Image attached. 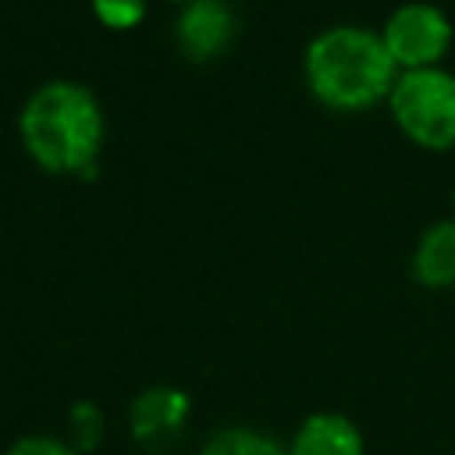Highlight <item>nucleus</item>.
<instances>
[{
  "label": "nucleus",
  "mask_w": 455,
  "mask_h": 455,
  "mask_svg": "<svg viewBox=\"0 0 455 455\" xmlns=\"http://www.w3.org/2000/svg\"><path fill=\"white\" fill-rule=\"evenodd\" d=\"M451 36H455L451 18L430 0L398 4L380 28V39L391 60L398 64V71L441 68L444 53L451 50Z\"/></svg>",
  "instance_id": "obj_4"
},
{
  "label": "nucleus",
  "mask_w": 455,
  "mask_h": 455,
  "mask_svg": "<svg viewBox=\"0 0 455 455\" xmlns=\"http://www.w3.org/2000/svg\"><path fill=\"white\" fill-rule=\"evenodd\" d=\"M4 455H82L78 448L57 441V437H46V434H32V437H18Z\"/></svg>",
  "instance_id": "obj_11"
},
{
  "label": "nucleus",
  "mask_w": 455,
  "mask_h": 455,
  "mask_svg": "<svg viewBox=\"0 0 455 455\" xmlns=\"http://www.w3.org/2000/svg\"><path fill=\"white\" fill-rule=\"evenodd\" d=\"M387 110L412 146L430 153L455 149V75L448 68L398 71Z\"/></svg>",
  "instance_id": "obj_3"
},
{
  "label": "nucleus",
  "mask_w": 455,
  "mask_h": 455,
  "mask_svg": "<svg viewBox=\"0 0 455 455\" xmlns=\"http://www.w3.org/2000/svg\"><path fill=\"white\" fill-rule=\"evenodd\" d=\"M178 4H188V0H178Z\"/></svg>",
  "instance_id": "obj_13"
},
{
  "label": "nucleus",
  "mask_w": 455,
  "mask_h": 455,
  "mask_svg": "<svg viewBox=\"0 0 455 455\" xmlns=\"http://www.w3.org/2000/svg\"><path fill=\"white\" fill-rule=\"evenodd\" d=\"M363 430L345 412H313L299 423L288 455H363Z\"/></svg>",
  "instance_id": "obj_7"
},
{
  "label": "nucleus",
  "mask_w": 455,
  "mask_h": 455,
  "mask_svg": "<svg viewBox=\"0 0 455 455\" xmlns=\"http://www.w3.org/2000/svg\"><path fill=\"white\" fill-rule=\"evenodd\" d=\"M18 135L28 156L53 174L96 171L103 142V110L89 85L53 78L32 89L18 114Z\"/></svg>",
  "instance_id": "obj_2"
},
{
  "label": "nucleus",
  "mask_w": 455,
  "mask_h": 455,
  "mask_svg": "<svg viewBox=\"0 0 455 455\" xmlns=\"http://www.w3.org/2000/svg\"><path fill=\"white\" fill-rule=\"evenodd\" d=\"M409 270H412L416 284H423L430 291H441V288L455 284V217L434 220L416 238Z\"/></svg>",
  "instance_id": "obj_8"
},
{
  "label": "nucleus",
  "mask_w": 455,
  "mask_h": 455,
  "mask_svg": "<svg viewBox=\"0 0 455 455\" xmlns=\"http://www.w3.org/2000/svg\"><path fill=\"white\" fill-rule=\"evenodd\" d=\"M302 75L309 92L323 107L355 114L387 103L398 78V64L391 60L380 28L327 25L306 43Z\"/></svg>",
  "instance_id": "obj_1"
},
{
  "label": "nucleus",
  "mask_w": 455,
  "mask_h": 455,
  "mask_svg": "<svg viewBox=\"0 0 455 455\" xmlns=\"http://www.w3.org/2000/svg\"><path fill=\"white\" fill-rule=\"evenodd\" d=\"M75 430H78V444H96V437H100V412L92 405H78L75 409Z\"/></svg>",
  "instance_id": "obj_12"
},
{
  "label": "nucleus",
  "mask_w": 455,
  "mask_h": 455,
  "mask_svg": "<svg viewBox=\"0 0 455 455\" xmlns=\"http://www.w3.org/2000/svg\"><path fill=\"white\" fill-rule=\"evenodd\" d=\"M89 4L107 28H132L146 14V0H89Z\"/></svg>",
  "instance_id": "obj_10"
},
{
  "label": "nucleus",
  "mask_w": 455,
  "mask_h": 455,
  "mask_svg": "<svg viewBox=\"0 0 455 455\" xmlns=\"http://www.w3.org/2000/svg\"><path fill=\"white\" fill-rule=\"evenodd\" d=\"M199 455H288V448L256 427H224L206 437Z\"/></svg>",
  "instance_id": "obj_9"
},
{
  "label": "nucleus",
  "mask_w": 455,
  "mask_h": 455,
  "mask_svg": "<svg viewBox=\"0 0 455 455\" xmlns=\"http://www.w3.org/2000/svg\"><path fill=\"white\" fill-rule=\"evenodd\" d=\"M174 39L192 60L217 57L235 39V11L228 0H188L178 11Z\"/></svg>",
  "instance_id": "obj_6"
},
{
  "label": "nucleus",
  "mask_w": 455,
  "mask_h": 455,
  "mask_svg": "<svg viewBox=\"0 0 455 455\" xmlns=\"http://www.w3.org/2000/svg\"><path fill=\"white\" fill-rule=\"evenodd\" d=\"M185 423H188V395L178 387H146L128 409L132 437L149 455L171 451L181 441Z\"/></svg>",
  "instance_id": "obj_5"
}]
</instances>
